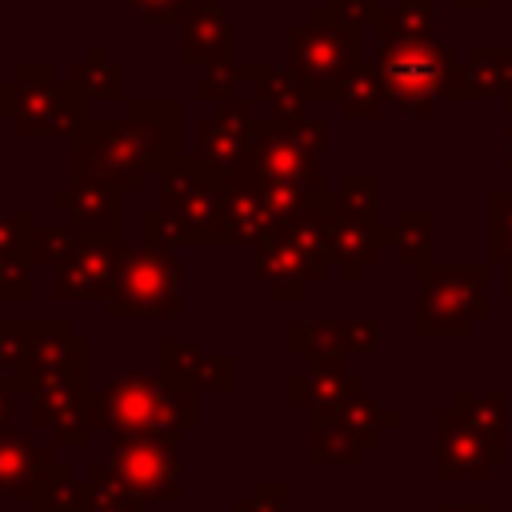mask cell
Instances as JSON below:
<instances>
[{"mask_svg": "<svg viewBox=\"0 0 512 512\" xmlns=\"http://www.w3.org/2000/svg\"><path fill=\"white\" fill-rule=\"evenodd\" d=\"M176 100H132L124 116H88L72 132V176L136 192L148 172H164L180 148Z\"/></svg>", "mask_w": 512, "mask_h": 512, "instance_id": "cell-1", "label": "cell"}, {"mask_svg": "<svg viewBox=\"0 0 512 512\" xmlns=\"http://www.w3.org/2000/svg\"><path fill=\"white\" fill-rule=\"evenodd\" d=\"M96 428L108 432H160L180 436L196 428V388L168 372H120L92 388Z\"/></svg>", "mask_w": 512, "mask_h": 512, "instance_id": "cell-2", "label": "cell"}, {"mask_svg": "<svg viewBox=\"0 0 512 512\" xmlns=\"http://www.w3.org/2000/svg\"><path fill=\"white\" fill-rule=\"evenodd\" d=\"M332 192L312 200L300 216L276 228L252 248V276L272 288V300H304L312 284H324L332 260Z\"/></svg>", "mask_w": 512, "mask_h": 512, "instance_id": "cell-3", "label": "cell"}, {"mask_svg": "<svg viewBox=\"0 0 512 512\" xmlns=\"http://www.w3.org/2000/svg\"><path fill=\"white\" fill-rule=\"evenodd\" d=\"M376 68H380L388 100L400 112L428 120L436 104L448 100L456 56L436 36H380Z\"/></svg>", "mask_w": 512, "mask_h": 512, "instance_id": "cell-4", "label": "cell"}, {"mask_svg": "<svg viewBox=\"0 0 512 512\" xmlns=\"http://www.w3.org/2000/svg\"><path fill=\"white\" fill-rule=\"evenodd\" d=\"M88 100L72 80H56L48 64H20L0 84V116L20 136H72L88 120Z\"/></svg>", "mask_w": 512, "mask_h": 512, "instance_id": "cell-5", "label": "cell"}, {"mask_svg": "<svg viewBox=\"0 0 512 512\" xmlns=\"http://www.w3.org/2000/svg\"><path fill=\"white\" fill-rule=\"evenodd\" d=\"M360 68V32L348 28L324 4L288 32V72L308 88V96L336 100L344 80Z\"/></svg>", "mask_w": 512, "mask_h": 512, "instance_id": "cell-6", "label": "cell"}, {"mask_svg": "<svg viewBox=\"0 0 512 512\" xmlns=\"http://www.w3.org/2000/svg\"><path fill=\"white\" fill-rule=\"evenodd\" d=\"M388 248V228L380 224V176L348 172L332 192V240L328 260L348 284H356Z\"/></svg>", "mask_w": 512, "mask_h": 512, "instance_id": "cell-7", "label": "cell"}, {"mask_svg": "<svg viewBox=\"0 0 512 512\" xmlns=\"http://www.w3.org/2000/svg\"><path fill=\"white\" fill-rule=\"evenodd\" d=\"M488 268L492 264H432L420 276L416 336L460 340L488 316Z\"/></svg>", "mask_w": 512, "mask_h": 512, "instance_id": "cell-8", "label": "cell"}, {"mask_svg": "<svg viewBox=\"0 0 512 512\" xmlns=\"http://www.w3.org/2000/svg\"><path fill=\"white\" fill-rule=\"evenodd\" d=\"M112 320H172L180 312V260L172 248H120L112 292L104 300Z\"/></svg>", "mask_w": 512, "mask_h": 512, "instance_id": "cell-9", "label": "cell"}, {"mask_svg": "<svg viewBox=\"0 0 512 512\" xmlns=\"http://www.w3.org/2000/svg\"><path fill=\"white\" fill-rule=\"evenodd\" d=\"M324 120H276L260 116L256 140L248 148V160L232 180L248 184H292V180H316L320 176V156H324Z\"/></svg>", "mask_w": 512, "mask_h": 512, "instance_id": "cell-10", "label": "cell"}, {"mask_svg": "<svg viewBox=\"0 0 512 512\" xmlns=\"http://www.w3.org/2000/svg\"><path fill=\"white\" fill-rule=\"evenodd\" d=\"M232 188V176H220L204 168L196 156H176L160 172V208H168L192 244H224V196Z\"/></svg>", "mask_w": 512, "mask_h": 512, "instance_id": "cell-11", "label": "cell"}, {"mask_svg": "<svg viewBox=\"0 0 512 512\" xmlns=\"http://www.w3.org/2000/svg\"><path fill=\"white\" fill-rule=\"evenodd\" d=\"M180 436L160 432H112L108 468L124 480V488L140 500L172 504L180 500Z\"/></svg>", "mask_w": 512, "mask_h": 512, "instance_id": "cell-12", "label": "cell"}, {"mask_svg": "<svg viewBox=\"0 0 512 512\" xmlns=\"http://www.w3.org/2000/svg\"><path fill=\"white\" fill-rule=\"evenodd\" d=\"M504 464V448L456 404L436 408V480H472L484 484L492 468Z\"/></svg>", "mask_w": 512, "mask_h": 512, "instance_id": "cell-13", "label": "cell"}, {"mask_svg": "<svg viewBox=\"0 0 512 512\" xmlns=\"http://www.w3.org/2000/svg\"><path fill=\"white\" fill-rule=\"evenodd\" d=\"M260 128V100L256 96H232L216 112H208L196 124V160L220 176H236L248 160V148Z\"/></svg>", "mask_w": 512, "mask_h": 512, "instance_id": "cell-14", "label": "cell"}, {"mask_svg": "<svg viewBox=\"0 0 512 512\" xmlns=\"http://www.w3.org/2000/svg\"><path fill=\"white\" fill-rule=\"evenodd\" d=\"M32 424L52 436L56 448H84L96 428L88 380H40L32 384Z\"/></svg>", "mask_w": 512, "mask_h": 512, "instance_id": "cell-15", "label": "cell"}, {"mask_svg": "<svg viewBox=\"0 0 512 512\" xmlns=\"http://www.w3.org/2000/svg\"><path fill=\"white\" fill-rule=\"evenodd\" d=\"M120 248H124L120 232H84L80 228L76 252L56 268L52 300H60V304L64 300H108L112 276L120 264Z\"/></svg>", "mask_w": 512, "mask_h": 512, "instance_id": "cell-16", "label": "cell"}, {"mask_svg": "<svg viewBox=\"0 0 512 512\" xmlns=\"http://www.w3.org/2000/svg\"><path fill=\"white\" fill-rule=\"evenodd\" d=\"M32 384L40 380H88V340L68 320H32Z\"/></svg>", "mask_w": 512, "mask_h": 512, "instance_id": "cell-17", "label": "cell"}, {"mask_svg": "<svg viewBox=\"0 0 512 512\" xmlns=\"http://www.w3.org/2000/svg\"><path fill=\"white\" fill-rule=\"evenodd\" d=\"M512 100V44H472L456 60L448 100Z\"/></svg>", "mask_w": 512, "mask_h": 512, "instance_id": "cell-18", "label": "cell"}, {"mask_svg": "<svg viewBox=\"0 0 512 512\" xmlns=\"http://www.w3.org/2000/svg\"><path fill=\"white\" fill-rule=\"evenodd\" d=\"M180 60L184 64H236L232 16L220 8V0L184 12V20H180Z\"/></svg>", "mask_w": 512, "mask_h": 512, "instance_id": "cell-19", "label": "cell"}, {"mask_svg": "<svg viewBox=\"0 0 512 512\" xmlns=\"http://www.w3.org/2000/svg\"><path fill=\"white\" fill-rule=\"evenodd\" d=\"M56 208L68 212V220L84 232H120L124 236V192L108 188L88 176H72L68 188L52 196Z\"/></svg>", "mask_w": 512, "mask_h": 512, "instance_id": "cell-20", "label": "cell"}, {"mask_svg": "<svg viewBox=\"0 0 512 512\" xmlns=\"http://www.w3.org/2000/svg\"><path fill=\"white\" fill-rule=\"evenodd\" d=\"M52 464V448L36 444L28 432H16L12 424L0 428V496L32 500Z\"/></svg>", "mask_w": 512, "mask_h": 512, "instance_id": "cell-21", "label": "cell"}, {"mask_svg": "<svg viewBox=\"0 0 512 512\" xmlns=\"http://www.w3.org/2000/svg\"><path fill=\"white\" fill-rule=\"evenodd\" d=\"M160 360H164V372L184 380L188 388L196 392H228L236 384V360L232 356H212V352H200L196 344L188 340H176L168 336L160 344Z\"/></svg>", "mask_w": 512, "mask_h": 512, "instance_id": "cell-22", "label": "cell"}, {"mask_svg": "<svg viewBox=\"0 0 512 512\" xmlns=\"http://www.w3.org/2000/svg\"><path fill=\"white\" fill-rule=\"evenodd\" d=\"M364 392V380L348 368H328V364H308L300 372H292L288 380V400L300 412H320V408H340L352 396Z\"/></svg>", "mask_w": 512, "mask_h": 512, "instance_id": "cell-23", "label": "cell"}, {"mask_svg": "<svg viewBox=\"0 0 512 512\" xmlns=\"http://www.w3.org/2000/svg\"><path fill=\"white\" fill-rule=\"evenodd\" d=\"M244 84L252 88L248 96H256L268 116L276 120H304L308 116V88L288 72V68H272V64H244Z\"/></svg>", "mask_w": 512, "mask_h": 512, "instance_id": "cell-24", "label": "cell"}, {"mask_svg": "<svg viewBox=\"0 0 512 512\" xmlns=\"http://www.w3.org/2000/svg\"><path fill=\"white\" fill-rule=\"evenodd\" d=\"M388 248L404 268L424 276L436 264V212L432 208H400L388 224Z\"/></svg>", "mask_w": 512, "mask_h": 512, "instance_id": "cell-25", "label": "cell"}, {"mask_svg": "<svg viewBox=\"0 0 512 512\" xmlns=\"http://www.w3.org/2000/svg\"><path fill=\"white\" fill-rule=\"evenodd\" d=\"M276 232L256 184L248 180H232L228 196H224V244H248L256 248L260 240H268Z\"/></svg>", "mask_w": 512, "mask_h": 512, "instance_id": "cell-26", "label": "cell"}, {"mask_svg": "<svg viewBox=\"0 0 512 512\" xmlns=\"http://www.w3.org/2000/svg\"><path fill=\"white\" fill-rule=\"evenodd\" d=\"M364 444L344 428L336 408L308 412V464H360Z\"/></svg>", "mask_w": 512, "mask_h": 512, "instance_id": "cell-27", "label": "cell"}, {"mask_svg": "<svg viewBox=\"0 0 512 512\" xmlns=\"http://www.w3.org/2000/svg\"><path fill=\"white\" fill-rule=\"evenodd\" d=\"M292 352L304 356L308 364H328L336 368L348 356V328L320 316V320H292Z\"/></svg>", "mask_w": 512, "mask_h": 512, "instance_id": "cell-28", "label": "cell"}, {"mask_svg": "<svg viewBox=\"0 0 512 512\" xmlns=\"http://www.w3.org/2000/svg\"><path fill=\"white\" fill-rule=\"evenodd\" d=\"M68 80L76 88H84L92 100H124V68H120V60L108 56L104 44H96L80 64H72Z\"/></svg>", "mask_w": 512, "mask_h": 512, "instance_id": "cell-29", "label": "cell"}, {"mask_svg": "<svg viewBox=\"0 0 512 512\" xmlns=\"http://www.w3.org/2000/svg\"><path fill=\"white\" fill-rule=\"evenodd\" d=\"M32 320H0V380L32 392Z\"/></svg>", "mask_w": 512, "mask_h": 512, "instance_id": "cell-30", "label": "cell"}, {"mask_svg": "<svg viewBox=\"0 0 512 512\" xmlns=\"http://www.w3.org/2000/svg\"><path fill=\"white\" fill-rule=\"evenodd\" d=\"M336 100H340V112H344L348 120H376L380 108H384V100H388L384 80H380V68H376V64H360V68L344 80V88H340Z\"/></svg>", "mask_w": 512, "mask_h": 512, "instance_id": "cell-31", "label": "cell"}, {"mask_svg": "<svg viewBox=\"0 0 512 512\" xmlns=\"http://www.w3.org/2000/svg\"><path fill=\"white\" fill-rule=\"evenodd\" d=\"M336 416L344 420V428H348L364 448H376V444H380V436L400 420L384 400L364 396V392H360V396H352L348 404H340V408H336Z\"/></svg>", "mask_w": 512, "mask_h": 512, "instance_id": "cell-32", "label": "cell"}, {"mask_svg": "<svg viewBox=\"0 0 512 512\" xmlns=\"http://www.w3.org/2000/svg\"><path fill=\"white\" fill-rule=\"evenodd\" d=\"M436 32V0H392L376 24V36H432Z\"/></svg>", "mask_w": 512, "mask_h": 512, "instance_id": "cell-33", "label": "cell"}, {"mask_svg": "<svg viewBox=\"0 0 512 512\" xmlns=\"http://www.w3.org/2000/svg\"><path fill=\"white\" fill-rule=\"evenodd\" d=\"M452 404L468 412L504 452H508V396L504 392H452Z\"/></svg>", "mask_w": 512, "mask_h": 512, "instance_id": "cell-34", "label": "cell"}, {"mask_svg": "<svg viewBox=\"0 0 512 512\" xmlns=\"http://www.w3.org/2000/svg\"><path fill=\"white\" fill-rule=\"evenodd\" d=\"M512 256V188L488 196V264H508Z\"/></svg>", "mask_w": 512, "mask_h": 512, "instance_id": "cell-35", "label": "cell"}, {"mask_svg": "<svg viewBox=\"0 0 512 512\" xmlns=\"http://www.w3.org/2000/svg\"><path fill=\"white\" fill-rule=\"evenodd\" d=\"M72 496H76V480H72V468L68 464H52L32 496V512H68L72 508Z\"/></svg>", "mask_w": 512, "mask_h": 512, "instance_id": "cell-36", "label": "cell"}, {"mask_svg": "<svg viewBox=\"0 0 512 512\" xmlns=\"http://www.w3.org/2000/svg\"><path fill=\"white\" fill-rule=\"evenodd\" d=\"M80 244V228L76 224H56V228H36V240H32V256L36 264H64Z\"/></svg>", "mask_w": 512, "mask_h": 512, "instance_id": "cell-37", "label": "cell"}, {"mask_svg": "<svg viewBox=\"0 0 512 512\" xmlns=\"http://www.w3.org/2000/svg\"><path fill=\"white\" fill-rule=\"evenodd\" d=\"M140 224H144V244L148 248H172L176 252V248L192 244V236L184 232V224L168 208H144Z\"/></svg>", "mask_w": 512, "mask_h": 512, "instance_id": "cell-38", "label": "cell"}, {"mask_svg": "<svg viewBox=\"0 0 512 512\" xmlns=\"http://www.w3.org/2000/svg\"><path fill=\"white\" fill-rule=\"evenodd\" d=\"M244 88V64H204L196 96L200 100H232Z\"/></svg>", "mask_w": 512, "mask_h": 512, "instance_id": "cell-39", "label": "cell"}, {"mask_svg": "<svg viewBox=\"0 0 512 512\" xmlns=\"http://www.w3.org/2000/svg\"><path fill=\"white\" fill-rule=\"evenodd\" d=\"M384 4H388V0H324V8L336 12V16H340L348 28H356V32L376 28L380 16H384Z\"/></svg>", "mask_w": 512, "mask_h": 512, "instance_id": "cell-40", "label": "cell"}, {"mask_svg": "<svg viewBox=\"0 0 512 512\" xmlns=\"http://www.w3.org/2000/svg\"><path fill=\"white\" fill-rule=\"evenodd\" d=\"M288 496H292L288 484H256L252 496L236 500L232 512H288Z\"/></svg>", "mask_w": 512, "mask_h": 512, "instance_id": "cell-41", "label": "cell"}, {"mask_svg": "<svg viewBox=\"0 0 512 512\" xmlns=\"http://www.w3.org/2000/svg\"><path fill=\"white\" fill-rule=\"evenodd\" d=\"M32 276L28 268H16V264H4L0 260V300H12V304H24L32 300Z\"/></svg>", "mask_w": 512, "mask_h": 512, "instance_id": "cell-42", "label": "cell"}, {"mask_svg": "<svg viewBox=\"0 0 512 512\" xmlns=\"http://www.w3.org/2000/svg\"><path fill=\"white\" fill-rule=\"evenodd\" d=\"M344 328H348V352H356V356L376 352V344H380V320L364 316V320H348Z\"/></svg>", "mask_w": 512, "mask_h": 512, "instance_id": "cell-43", "label": "cell"}, {"mask_svg": "<svg viewBox=\"0 0 512 512\" xmlns=\"http://www.w3.org/2000/svg\"><path fill=\"white\" fill-rule=\"evenodd\" d=\"M144 20H156V24H168V28H180L184 20V4L180 0H128Z\"/></svg>", "mask_w": 512, "mask_h": 512, "instance_id": "cell-44", "label": "cell"}, {"mask_svg": "<svg viewBox=\"0 0 512 512\" xmlns=\"http://www.w3.org/2000/svg\"><path fill=\"white\" fill-rule=\"evenodd\" d=\"M12 412H16V388L8 380H0V428L12 424Z\"/></svg>", "mask_w": 512, "mask_h": 512, "instance_id": "cell-45", "label": "cell"}, {"mask_svg": "<svg viewBox=\"0 0 512 512\" xmlns=\"http://www.w3.org/2000/svg\"><path fill=\"white\" fill-rule=\"evenodd\" d=\"M436 512H488V500H476V504H448V500H436Z\"/></svg>", "mask_w": 512, "mask_h": 512, "instance_id": "cell-46", "label": "cell"}, {"mask_svg": "<svg viewBox=\"0 0 512 512\" xmlns=\"http://www.w3.org/2000/svg\"><path fill=\"white\" fill-rule=\"evenodd\" d=\"M100 512H140V496H120V500H112V504L100 508Z\"/></svg>", "mask_w": 512, "mask_h": 512, "instance_id": "cell-47", "label": "cell"}, {"mask_svg": "<svg viewBox=\"0 0 512 512\" xmlns=\"http://www.w3.org/2000/svg\"><path fill=\"white\" fill-rule=\"evenodd\" d=\"M452 4H456L460 12H484V8L492 4V0H452Z\"/></svg>", "mask_w": 512, "mask_h": 512, "instance_id": "cell-48", "label": "cell"}, {"mask_svg": "<svg viewBox=\"0 0 512 512\" xmlns=\"http://www.w3.org/2000/svg\"><path fill=\"white\" fill-rule=\"evenodd\" d=\"M504 124H508V160H504V168L512 172V100H508V108H504Z\"/></svg>", "mask_w": 512, "mask_h": 512, "instance_id": "cell-49", "label": "cell"}, {"mask_svg": "<svg viewBox=\"0 0 512 512\" xmlns=\"http://www.w3.org/2000/svg\"><path fill=\"white\" fill-rule=\"evenodd\" d=\"M504 292H508V300H512V264H504Z\"/></svg>", "mask_w": 512, "mask_h": 512, "instance_id": "cell-50", "label": "cell"}, {"mask_svg": "<svg viewBox=\"0 0 512 512\" xmlns=\"http://www.w3.org/2000/svg\"><path fill=\"white\" fill-rule=\"evenodd\" d=\"M508 264H512V256H508Z\"/></svg>", "mask_w": 512, "mask_h": 512, "instance_id": "cell-51", "label": "cell"}, {"mask_svg": "<svg viewBox=\"0 0 512 512\" xmlns=\"http://www.w3.org/2000/svg\"><path fill=\"white\" fill-rule=\"evenodd\" d=\"M388 4H392V0H388Z\"/></svg>", "mask_w": 512, "mask_h": 512, "instance_id": "cell-52", "label": "cell"}]
</instances>
